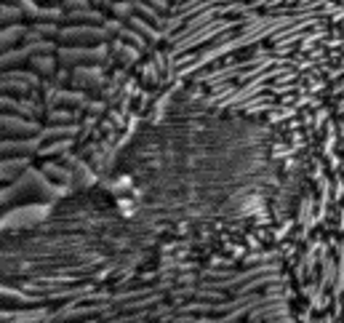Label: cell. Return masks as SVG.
<instances>
[{
  "label": "cell",
  "mask_w": 344,
  "mask_h": 323,
  "mask_svg": "<svg viewBox=\"0 0 344 323\" xmlns=\"http://www.w3.org/2000/svg\"><path fill=\"white\" fill-rule=\"evenodd\" d=\"M115 11H118L120 16H128V13H131V5H126V3H123V5H115Z\"/></svg>",
  "instance_id": "277c9868"
},
{
  "label": "cell",
  "mask_w": 344,
  "mask_h": 323,
  "mask_svg": "<svg viewBox=\"0 0 344 323\" xmlns=\"http://www.w3.org/2000/svg\"><path fill=\"white\" fill-rule=\"evenodd\" d=\"M72 19H77V21H96L99 13H93V11H80V13H72Z\"/></svg>",
  "instance_id": "7a4b0ae2"
},
{
  "label": "cell",
  "mask_w": 344,
  "mask_h": 323,
  "mask_svg": "<svg viewBox=\"0 0 344 323\" xmlns=\"http://www.w3.org/2000/svg\"><path fill=\"white\" fill-rule=\"evenodd\" d=\"M139 11H142V13H144V16H150V19H155V21H160V16H158V13H155V11L150 8V5H144V3H139Z\"/></svg>",
  "instance_id": "3957f363"
},
{
  "label": "cell",
  "mask_w": 344,
  "mask_h": 323,
  "mask_svg": "<svg viewBox=\"0 0 344 323\" xmlns=\"http://www.w3.org/2000/svg\"><path fill=\"white\" fill-rule=\"evenodd\" d=\"M69 5H77V8H85V5H88V0H67Z\"/></svg>",
  "instance_id": "5b68a950"
},
{
  "label": "cell",
  "mask_w": 344,
  "mask_h": 323,
  "mask_svg": "<svg viewBox=\"0 0 344 323\" xmlns=\"http://www.w3.org/2000/svg\"><path fill=\"white\" fill-rule=\"evenodd\" d=\"M150 3H155V5H158V8H166V5H168L166 0H150Z\"/></svg>",
  "instance_id": "8992f818"
},
{
  "label": "cell",
  "mask_w": 344,
  "mask_h": 323,
  "mask_svg": "<svg viewBox=\"0 0 344 323\" xmlns=\"http://www.w3.org/2000/svg\"><path fill=\"white\" fill-rule=\"evenodd\" d=\"M69 40H93V37H99L96 29H75V32H67Z\"/></svg>",
  "instance_id": "6da1fadb"
}]
</instances>
